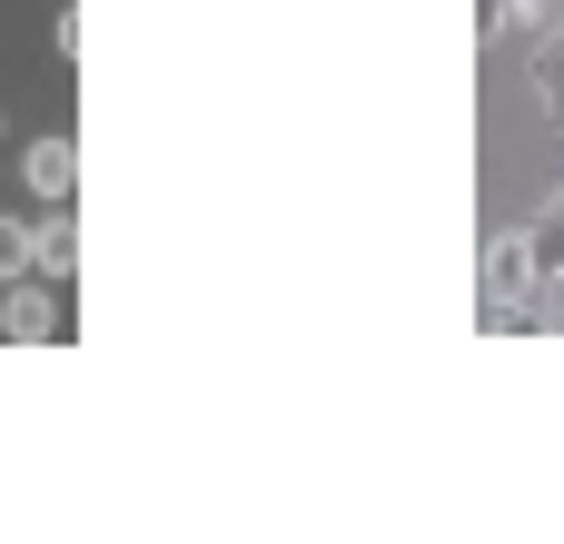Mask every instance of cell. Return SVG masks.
Here are the masks:
<instances>
[{"label":"cell","instance_id":"cell-10","mask_svg":"<svg viewBox=\"0 0 564 544\" xmlns=\"http://www.w3.org/2000/svg\"><path fill=\"white\" fill-rule=\"evenodd\" d=\"M476 30L486 40H516V0H476Z\"/></svg>","mask_w":564,"mask_h":544},{"label":"cell","instance_id":"cell-3","mask_svg":"<svg viewBox=\"0 0 564 544\" xmlns=\"http://www.w3.org/2000/svg\"><path fill=\"white\" fill-rule=\"evenodd\" d=\"M20 188H30L40 208L79 198V139H69V129H40V139L20 149Z\"/></svg>","mask_w":564,"mask_h":544},{"label":"cell","instance_id":"cell-11","mask_svg":"<svg viewBox=\"0 0 564 544\" xmlns=\"http://www.w3.org/2000/svg\"><path fill=\"white\" fill-rule=\"evenodd\" d=\"M555 218H564V188H555Z\"/></svg>","mask_w":564,"mask_h":544},{"label":"cell","instance_id":"cell-4","mask_svg":"<svg viewBox=\"0 0 564 544\" xmlns=\"http://www.w3.org/2000/svg\"><path fill=\"white\" fill-rule=\"evenodd\" d=\"M30 278H50V287H69V278H79V218H69V198L30 218Z\"/></svg>","mask_w":564,"mask_h":544},{"label":"cell","instance_id":"cell-2","mask_svg":"<svg viewBox=\"0 0 564 544\" xmlns=\"http://www.w3.org/2000/svg\"><path fill=\"white\" fill-rule=\"evenodd\" d=\"M0 337H10V347H59V337H69L59 287H50V278H10V287H0Z\"/></svg>","mask_w":564,"mask_h":544},{"label":"cell","instance_id":"cell-1","mask_svg":"<svg viewBox=\"0 0 564 544\" xmlns=\"http://www.w3.org/2000/svg\"><path fill=\"white\" fill-rule=\"evenodd\" d=\"M535 287H545V268H535V248H525V228H496L486 248H476V297H486V317L496 327H535Z\"/></svg>","mask_w":564,"mask_h":544},{"label":"cell","instance_id":"cell-12","mask_svg":"<svg viewBox=\"0 0 564 544\" xmlns=\"http://www.w3.org/2000/svg\"><path fill=\"white\" fill-rule=\"evenodd\" d=\"M0 139H10V119H0Z\"/></svg>","mask_w":564,"mask_h":544},{"label":"cell","instance_id":"cell-9","mask_svg":"<svg viewBox=\"0 0 564 544\" xmlns=\"http://www.w3.org/2000/svg\"><path fill=\"white\" fill-rule=\"evenodd\" d=\"M50 50H59V59H79V50H89V20H79V10H59V20H50Z\"/></svg>","mask_w":564,"mask_h":544},{"label":"cell","instance_id":"cell-5","mask_svg":"<svg viewBox=\"0 0 564 544\" xmlns=\"http://www.w3.org/2000/svg\"><path fill=\"white\" fill-rule=\"evenodd\" d=\"M535 109L564 129V30H545V40H535Z\"/></svg>","mask_w":564,"mask_h":544},{"label":"cell","instance_id":"cell-7","mask_svg":"<svg viewBox=\"0 0 564 544\" xmlns=\"http://www.w3.org/2000/svg\"><path fill=\"white\" fill-rule=\"evenodd\" d=\"M525 248H535V268H545V278H555V268H564V218H555V208H545V218L525 228Z\"/></svg>","mask_w":564,"mask_h":544},{"label":"cell","instance_id":"cell-6","mask_svg":"<svg viewBox=\"0 0 564 544\" xmlns=\"http://www.w3.org/2000/svg\"><path fill=\"white\" fill-rule=\"evenodd\" d=\"M30 278V218H0V287Z\"/></svg>","mask_w":564,"mask_h":544},{"label":"cell","instance_id":"cell-8","mask_svg":"<svg viewBox=\"0 0 564 544\" xmlns=\"http://www.w3.org/2000/svg\"><path fill=\"white\" fill-rule=\"evenodd\" d=\"M535 327H545V337H564V268L535 287Z\"/></svg>","mask_w":564,"mask_h":544}]
</instances>
